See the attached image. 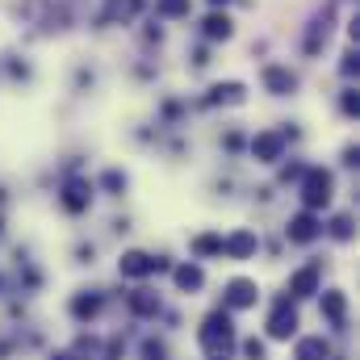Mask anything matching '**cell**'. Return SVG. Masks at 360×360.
Returning <instances> with one entry per match:
<instances>
[{
	"mask_svg": "<svg viewBox=\"0 0 360 360\" xmlns=\"http://www.w3.org/2000/svg\"><path fill=\"white\" fill-rule=\"evenodd\" d=\"M201 348H205V356H218V360L235 348V327H231V314L226 310H214L201 323Z\"/></svg>",
	"mask_w": 360,
	"mask_h": 360,
	"instance_id": "1",
	"label": "cell"
},
{
	"mask_svg": "<svg viewBox=\"0 0 360 360\" xmlns=\"http://www.w3.org/2000/svg\"><path fill=\"white\" fill-rule=\"evenodd\" d=\"M331 188H335L331 172H323V168L302 172V201H306V210H323V205H331Z\"/></svg>",
	"mask_w": 360,
	"mask_h": 360,
	"instance_id": "2",
	"label": "cell"
},
{
	"mask_svg": "<svg viewBox=\"0 0 360 360\" xmlns=\"http://www.w3.org/2000/svg\"><path fill=\"white\" fill-rule=\"evenodd\" d=\"M269 335L272 340H293L297 335V310L289 302H276L269 314Z\"/></svg>",
	"mask_w": 360,
	"mask_h": 360,
	"instance_id": "3",
	"label": "cell"
},
{
	"mask_svg": "<svg viewBox=\"0 0 360 360\" xmlns=\"http://www.w3.org/2000/svg\"><path fill=\"white\" fill-rule=\"evenodd\" d=\"M285 235H289V243H310V239H319L323 235V222L306 210V214H297V218H289V226H285Z\"/></svg>",
	"mask_w": 360,
	"mask_h": 360,
	"instance_id": "4",
	"label": "cell"
},
{
	"mask_svg": "<svg viewBox=\"0 0 360 360\" xmlns=\"http://www.w3.org/2000/svg\"><path fill=\"white\" fill-rule=\"evenodd\" d=\"M117 272H122L126 281H143V276L155 272V256H147V252H126V256L117 260Z\"/></svg>",
	"mask_w": 360,
	"mask_h": 360,
	"instance_id": "5",
	"label": "cell"
},
{
	"mask_svg": "<svg viewBox=\"0 0 360 360\" xmlns=\"http://www.w3.org/2000/svg\"><path fill=\"white\" fill-rule=\"evenodd\" d=\"M248 306H256V281L235 276L226 285V310H248Z\"/></svg>",
	"mask_w": 360,
	"mask_h": 360,
	"instance_id": "6",
	"label": "cell"
},
{
	"mask_svg": "<svg viewBox=\"0 0 360 360\" xmlns=\"http://www.w3.org/2000/svg\"><path fill=\"white\" fill-rule=\"evenodd\" d=\"M281 151H285V134H276V130H269V134H256V139H252V155H256L260 164L281 160Z\"/></svg>",
	"mask_w": 360,
	"mask_h": 360,
	"instance_id": "7",
	"label": "cell"
},
{
	"mask_svg": "<svg viewBox=\"0 0 360 360\" xmlns=\"http://www.w3.org/2000/svg\"><path fill=\"white\" fill-rule=\"evenodd\" d=\"M59 201H63V210H68V214H84V210H89V201H92V184H89V180H72V184L63 188V197H59Z\"/></svg>",
	"mask_w": 360,
	"mask_h": 360,
	"instance_id": "8",
	"label": "cell"
},
{
	"mask_svg": "<svg viewBox=\"0 0 360 360\" xmlns=\"http://www.w3.org/2000/svg\"><path fill=\"white\" fill-rule=\"evenodd\" d=\"M256 248H260V239L252 231H235L231 239H222V256H231V260H248Z\"/></svg>",
	"mask_w": 360,
	"mask_h": 360,
	"instance_id": "9",
	"label": "cell"
},
{
	"mask_svg": "<svg viewBox=\"0 0 360 360\" xmlns=\"http://www.w3.org/2000/svg\"><path fill=\"white\" fill-rule=\"evenodd\" d=\"M289 293L293 297H310V293H319V264H306V269H297L289 276Z\"/></svg>",
	"mask_w": 360,
	"mask_h": 360,
	"instance_id": "10",
	"label": "cell"
},
{
	"mask_svg": "<svg viewBox=\"0 0 360 360\" xmlns=\"http://www.w3.org/2000/svg\"><path fill=\"white\" fill-rule=\"evenodd\" d=\"M293 84H297V80H293V72H289V68H276V63L264 68V89H269V92L285 96V92H293Z\"/></svg>",
	"mask_w": 360,
	"mask_h": 360,
	"instance_id": "11",
	"label": "cell"
},
{
	"mask_svg": "<svg viewBox=\"0 0 360 360\" xmlns=\"http://www.w3.org/2000/svg\"><path fill=\"white\" fill-rule=\"evenodd\" d=\"M323 314H327V323L331 327H344V319H348V297L344 293H323Z\"/></svg>",
	"mask_w": 360,
	"mask_h": 360,
	"instance_id": "12",
	"label": "cell"
},
{
	"mask_svg": "<svg viewBox=\"0 0 360 360\" xmlns=\"http://www.w3.org/2000/svg\"><path fill=\"white\" fill-rule=\"evenodd\" d=\"M130 310H134L139 319H155V314H160V293H151V289L130 293Z\"/></svg>",
	"mask_w": 360,
	"mask_h": 360,
	"instance_id": "13",
	"label": "cell"
},
{
	"mask_svg": "<svg viewBox=\"0 0 360 360\" xmlns=\"http://www.w3.org/2000/svg\"><path fill=\"white\" fill-rule=\"evenodd\" d=\"M72 314H76L80 323L96 319V314H101V297H96V293H76V297H72Z\"/></svg>",
	"mask_w": 360,
	"mask_h": 360,
	"instance_id": "14",
	"label": "cell"
},
{
	"mask_svg": "<svg viewBox=\"0 0 360 360\" xmlns=\"http://www.w3.org/2000/svg\"><path fill=\"white\" fill-rule=\"evenodd\" d=\"M143 8V0H105V21H130Z\"/></svg>",
	"mask_w": 360,
	"mask_h": 360,
	"instance_id": "15",
	"label": "cell"
},
{
	"mask_svg": "<svg viewBox=\"0 0 360 360\" xmlns=\"http://www.w3.org/2000/svg\"><path fill=\"white\" fill-rule=\"evenodd\" d=\"M172 276H176V285L184 289V293H197V289L205 285V272L197 269V264H180V269L172 272Z\"/></svg>",
	"mask_w": 360,
	"mask_h": 360,
	"instance_id": "16",
	"label": "cell"
},
{
	"mask_svg": "<svg viewBox=\"0 0 360 360\" xmlns=\"http://www.w3.org/2000/svg\"><path fill=\"white\" fill-rule=\"evenodd\" d=\"M327 340L323 335H310V340H297V360H327Z\"/></svg>",
	"mask_w": 360,
	"mask_h": 360,
	"instance_id": "17",
	"label": "cell"
},
{
	"mask_svg": "<svg viewBox=\"0 0 360 360\" xmlns=\"http://www.w3.org/2000/svg\"><path fill=\"white\" fill-rule=\"evenodd\" d=\"M205 38H214V42L218 38H231V17L226 13H210L205 17Z\"/></svg>",
	"mask_w": 360,
	"mask_h": 360,
	"instance_id": "18",
	"label": "cell"
},
{
	"mask_svg": "<svg viewBox=\"0 0 360 360\" xmlns=\"http://www.w3.org/2000/svg\"><path fill=\"white\" fill-rule=\"evenodd\" d=\"M210 101H214V105H218V101L239 105V101H243V84H214V89H210Z\"/></svg>",
	"mask_w": 360,
	"mask_h": 360,
	"instance_id": "19",
	"label": "cell"
},
{
	"mask_svg": "<svg viewBox=\"0 0 360 360\" xmlns=\"http://www.w3.org/2000/svg\"><path fill=\"white\" fill-rule=\"evenodd\" d=\"M193 252L197 256H222V239L218 235H197L193 239Z\"/></svg>",
	"mask_w": 360,
	"mask_h": 360,
	"instance_id": "20",
	"label": "cell"
},
{
	"mask_svg": "<svg viewBox=\"0 0 360 360\" xmlns=\"http://www.w3.org/2000/svg\"><path fill=\"white\" fill-rule=\"evenodd\" d=\"M164 17H188V0H160L155 4Z\"/></svg>",
	"mask_w": 360,
	"mask_h": 360,
	"instance_id": "21",
	"label": "cell"
},
{
	"mask_svg": "<svg viewBox=\"0 0 360 360\" xmlns=\"http://www.w3.org/2000/svg\"><path fill=\"white\" fill-rule=\"evenodd\" d=\"M101 184H105L109 193H122V188H126V172H117V168H109V172L101 176Z\"/></svg>",
	"mask_w": 360,
	"mask_h": 360,
	"instance_id": "22",
	"label": "cell"
},
{
	"mask_svg": "<svg viewBox=\"0 0 360 360\" xmlns=\"http://www.w3.org/2000/svg\"><path fill=\"white\" fill-rule=\"evenodd\" d=\"M331 235H335V239H352V218H348V214H340V218L331 222Z\"/></svg>",
	"mask_w": 360,
	"mask_h": 360,
	"instance_id": "23",
	"label": "cell"
},
{
	"mask_svg": "<svg viewBox=\"0 0 360 360\" xmlns=\"http://www.w3.org/2000/svg\"><path fill=\"white\" fill-rule=\"evenodd\" d=\"M143 356H147V360H164V356H168V348H164L160 340H147V344H143Z\"/></svg>",
	"mask_w": 360,
	"mask_h": 360,
	"instance_id": "24",
	"label": "cell"
},
{
	"mask_svg": "<svg viewBox=\"0 0 360 360\" xmlns=\"http://www.w3.org/2000/svg\"><path fill=\"white\" fill-rule=\"evenodd\" d=\"M243 356L248 360H264V344H260V340H248V344H243Z\"/></svg>",
	"mask_w": 360,
	"mask_h": 360,
	"instance_id": "25",
	"label": "cell"
},
{
	"mask_svg": "<svg viewBox=\"0 0 360 360\" xmlns=\"http://www.w3.org/2000/svg\"><path fill=\"white\" fill-rule=\"evenodd\" d=\"M344 113H360V96L356 92H344Z\"/></svg>",
	"mask_w": 360,
	"mask_h": 360,
	"instance_id": "26",
	"label": "cell"
},
{
	"mask_svg": "<svg viewBox=\"0 0 360 360\" xmlns=\"http://www.w3.org/2000/svg\"><path fill=\"white\" fill-rule=\"evenodd\" d=\"M51 360H76V356H68V352H59V356H51Z\"/></svg>",
	"mask_w": 360,
	"mask_h": 360,
	"instance_id": "27",
	"label": "cell"
},
{
	"mask_svg": "<svg viewBox=\"0 0 360 360\" xmlns=\"http://www.w3.org/2000/svg\"><path fill=\"white\" fill-rule=\"evenodd\" d=\"M210 4H226V0H210Z\"/></svg>",
	"mask_w": 360,
	"mask_h": 360,
	"instance_id": "28",
	"label": "cell"
}]
</instances>
